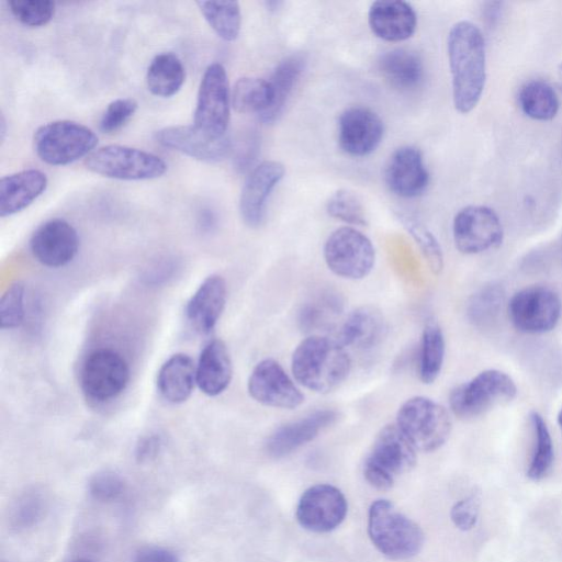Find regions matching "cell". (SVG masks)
Here are the masks:
<instances>
[{"mask_svg":"<svg viewBox=\"0 0 562 562\" xmlns=\"http://www.w3.org/2000/svg\"><path fill=\"white\" fill-rule=\"evenodd\" d=\"M258 149V139L251 135L247 137L236 150V169H238L241 172L248 170L257 157Z\"/></svg>","mask_w":562,"mask_h":562,"instance_id":"bcb514c9","label":"cell"},{"mask_svg":"<svg viewBox=\"0 0 562 562\" xmlns=\"http://www.w3.org/2000/svg\"><path fill=\"white\" fill-rule=\"evenodd\" d=\"M416 450L431 452L448 440L451 418L439 403L425 396L406 400L398 408L396 423Z\"/></svg>","mask_w":562,"mask_h":562,"instance_id":"8992f818","label":"cell"},{"mask_svg":"<svg viewBox=\"0 0 562 562\" xmlns=\"http://www.w3.org/2000/svg\"><path fill=\"white\" fill-rule=\"evenodd\" d=\"M345 495L329 484H316L301 496L296 507L299 524L313 532H328L337 528L346 517Z\"/></svg>","mask_w":562,"mask_h":562,"instance_id":"9a60e30c","label":"cell"},{"mask_svg":"<svg viewBox=\"0 0 562 562\" xmlns=\"http://www.w3.org/2000/svg\"><path fill=\"white\" fill-rule=\"evenodd\" d=\"M247 389L256 402L270 407L293 409L304 402L302 392L282 366L271 358L255 366Z\"/></svg>","mask_w":562,"mask_h":562,"instance_id":"5bb4252c","label":"cell"},{"mask_svg":"<svg viewBox=\"0 0 562 562\" xmlns=\"http://www.w3.org/2000/svg\"><path fill=\"white\" fill-rule=\"evenodd\" d=\"M85 165L93 173L130 181L156 179L167 170V164L159 156L123 145L94 149L86 157Z\"/></svg>","mask_w":562,"mask_h":562,"instance_id":"ba28073f","label":"cell"},{"mask_svg":"<svg viewBox=\"0 0 562 562\" xmlns=\"http://www.w3.org/2000/svg\"><path fill=\"white\" fill-rule=\"evenodd\" d=\"M326 211L329 216L351 225L364 226L368 223L361 200L347 189L337 190L329 196Z\"/></svg>","mask_w":562,"mask_h":562,"instance_id":"f35d334b","label":"cell"},{"mask_svg":"<svg viewBox=\"0 0 562 562\" xmlns=\"http://www.w3.org/2000/svg\"><path fill=\"white\" fill-rule=\"evenodd\" d=\"M231 91L225 67L220 63L210 64L203 72L193 113V125L212 137L226 135Z\"/></svg>","mask_w":562,"mask_h":562,"instance_id":"9c48e42d","label":"cell"},{"mask_svg":"<svg viewBox=\"0 0 562 562\" xmlns=\"http://www.w3.org/2000/svg\"><path fill=\"white\" fill-rule=\"evenodd\" d=\"M232 105L239 113L263 114L271 105L272 91L268 80L257 77L239 78L232 90Z\"/></svg>","mask_w":562,"mask_h":562,"instance_id":"d6a6232c","label":"cell"},{"mask_svg":"<svg viewBox=\"0 0 562 562\" xmlns=\"http://www.w3.org/2000/svg\"><path fill=\"white\" fill-rule=\"evenodd\" d=\"M200 12L222 40L235 41L241 27V12L236 1H198Z\"/></svg>","mask_w":562,"mask_h":562,"instance_id":"836d02e7","label":"cell"},{"mask_svg":"<svg viewBox=\"0 0 562 562\" xmlns=\"http://www.w3.org/2000/svg\"><path fill=\"white\" fill-rule=\"evenodd\" d=\"M516 394L515 381L507 373L488 369L456 386L450 392L449 406L454 416L468 420L510 402Z\"/></svg>","mask_w":562,"mask_h":562,"instance_id":"5b68a950","label":"cell"},{"mask_svg":"<svg viewBox=\"0 0 562 562\" xmlns=\"http://www.w3.org/2000/svg\"><path fill=\"white\" fill-rule=\"evenodd\" d=\"M46 175L37 169L21 170L0 180V215L21 212L41 196L47 188Z\"/></svg>","mask_w":562,"mask_h":562,"instance_id":"cb8c5ba5","label":"cell"},{"mask_svg":"<svg viewBox=\"0 0 562 562\" xmlns=\"http://www.w3.org/2000/svg\"><path fill=\"white\" fill-rule=\"evenodd\" d=\"M351 360L341 344L321 335L303 339L295 348L291 370L295 380L316 393H328L348 376Z\"/></svg>","mask_w":562,"mask_h":562,"instance_id":"7a4b0ae2","label":"cell"},{"mask_svg":"<svg viewBox=\"0 0 562 562\" xmlns=\"http://www.w3.org/2000/svg\"><path fill=\"white\" fill-rule=\"evenodd\" d=\"M397 218L418 245L430 270L438 274L443 267V256L440 245L432 233L412 214L397 213Z\"/></svg>","mask_w":562,"mask_h":562,"instance_id":"74e56055","label":"cell"},{"mask_svg":"<svg viewBox=\"0 0 562 562\" xmlns=\"http://www.w3.org/2000/svg\"><path fill=\"white\" fill-rule=\"evenodd\" d=\"M125 490L123 477L112 470H101L94 473L88 482L90 496L103 503L116 501Z\"/></svg>","mask_w":562,"mask_h":562,"instance_id":"7bdbcfd3","label":"cell"},{"mask_svg":"<svg viewBox=\"0 0 562 562\" xmlns=\"http://www.w3.org/2000/svg\"><path fill=\"white\" fill-rule=\"evenodd\" d=\"M558 424H559L561 432H562V407L558 413Z\"/></svg>","mask_w":562,"mask_h":562,"instance_id":"f5cc1de1","label":"cell"},{"mask_svg":"<svg viewBox=\"0 0 562 562\" xmlns=\"http://www.w3.org/2000/svg\"><path fill=\"white\" fill-rule=\"evenodd\" d=\"M284 173V166L276 160L262 161L249 171L239 198V213L247 226L261 225L268 199Z\"/></svg>","mask_w":562,"mask_h":562,"instance_id":"d6986e66","label":"cell"},{"mask_svg":"<svg viewBox=\"0 0 562 562\" xmlns=\"http://www.w3.org/2000/svg\"><path fill=\"white\" fill-rule=\"evenodd\" d=\"M71 562H95V561L90 560V559H76V560H74Z\"/></svg>","mask_w":562,"mask_h":562,"instance_id":"db71d44e","label":"cell"},{"mask_svg":"<svg viewBox=\"0 0 562 562\" xmlns=\"http://www.w3.org/2000/svg\"><path fill=\"white\" fill-rule=\"evenodd\" d=\"M5 135H7V121H5L4 116H3V114H1V117H0V138H1V142H4Z\"/></svg>","mask_w":562,"mask_h":562,"instance_id":"681fc988","label":"cell"},{"mask_svg":"<svg viewBox=\"0 0 562 562\" xmlns=\"http://www.w3.org/2000/svg\"><path fill=\"white\" fill-rule=\"evenodd\" d=\"M281 4H282V2H279V1H268V2H266L267 8L269 10H273V11L279 9V5H281Z\"/></svg>","mask_w":562,"mask_h":562,"instance_id":"f907efd6","label":"cell"},{"mask_svg":"<svg viewBox=\"0 0 562 562\" xmlns=\"http://www.w3.org/2000/svg\"><path fill=\"white\" fill-rule=\"evenodd\" d=\"M384 180L397 196L411 199L423 194L429 173L419 149L403 146L393 151L384 168Z\"/></svg>","mask_w":562,"mask_h":562,"instance_id":"ffe728a7","label":"cell"},{"mask_svg":"<svg viewBox=\"0 0 562 562\" xmlns=\"http://www.w3.org/2000/svg\"><path fill=\"white\" fill-rule=\"evenodd\" d=\"M196 383V366L186 353H176L164 362L157 374V387L170 403L179 404L189 398Z\"/></svg>","mask_w":562,"mask_h":562,"instance_id":"83f0119b","label":"cell"},{"mask_svg":"<svg viewBox=\"0 0 562 562\" xmlns=\"http://www.w3.org/2000/svg\"><path fill=\"white\" fill-rule=\"evenodd\" d=\"M30 247L38 262L49 268H59L77 255L79 237L70 223L63 218H52L34 231Z\"/></svg>","mask_w":562,"mask_h":562,"instance_id":"ac0fdd59","label":"cell"},{"mask_svg":"<svg viewBox=\"0 0 562 562\" xmlns=\"http://www.w3.org/2000/svg\"><path fill=\"white\" fill-rule=\"evenodd\" d=\"M323 255L331 272L350 280L366 278L375 262L371 240L360 231L347 226L337 228L328 236Z\"/></svg>","mask_w":562,"mask_h":562,"instance_id":"30bf717a","label":"cell"},{"mask_svg":"<svg viewBox=\"0 0 562 562\" xmlns=\"http://www.w3.org/2000/svg\"><path fill=\"white\" fill-rule=\"evenodd\" d=\"M378 69L384 80L400 91H413L424 79L422 58L406 48L384 52L378 60Z\"/></svg>","mask_w":562,"mask_h":562,"instance_id":"4316f807","label":"cell"},{"mask_svg":"<svg viewBox=\"0 0 562 562\" xmlns=\"http://www.w3.org/2000/svg\"><path fill=\"white\" fill-rule=\"evenodd\" d=\"M452 235L460 252L473 255L499 246L504 232L499 217L492 209L469 205L456 214Z\"/></svg>","mask_w":562,"mask_h":562,"instance_id":"4fadbf2b","label":"cell"},{"mask_svg":"<svg viewBox=\"0 0 562 562\" xmlns=\"http://www.w3.org/2000/svg\"><path fill=\"white\" fill-rule=\"evenodd\" d=\"M480 513V497L477 494H471L459 501L451 508V520L454 526L461 530L472 529Z\"/></svg>","mask_w":562,"mask_h":562,"instance_id":"f6af8a7d","label":"cell"},{"mask_svg":"<svg viewBox=\"0 0 562 562\" xmlns=\"http://www.w3.org/2000/svg\"><path fill=\"white\" fill-rule=\"evenodd\" d=\"M134 562H179V560L173 552L166 548L147 546L136 552Z\"/></svg>","mask_w":562,"mask_h":562,"instance_id":"7dc6e473","label":"cell"},{"mask_svg":"<svg viewBox=\"0 0 562 562\" xmlns=\"http://www.w3.org/2000/svg\"><path fill=\"white\" fill-rule=\"evenodd\" d=\"M137 102L132 98H120L110 102L104 110L99 127L104 133L120 130L136 112Z\"/></svg>","mask_w":562,"mask_h":562,"instance_id":"ee69618b","label":"cell"},{"mask_svg":"<svg viewBox=\"0 0 562 562\" xmlns=\"http://www.w3.org/2000/svg\"><path fill=\"white\" fill-rule=\"evenodd\" d=\"M530 422L535 434V448L528 465L527 476L532 481L547 477L554 462V447L548 425L538 412H531Z\"/></svg>","mask_w":562,"mask_h":562,"instance_id":"d590c367","label":"cell"},{"mask_svg":"<svg viewBox=\"0 0 562 562\" xmlns=\"http://www.w3.org/2000/svg\"><path fill=\"white\" fill-rule=\"evenodd\" d=\"M47 498L42 490L31 487L16 496L9 509V522L15 530L35 526L45 515Z\"/></svg>","mask_w":562,"mask_h":562,"instance_id":"8d00e7d4","label":"cell"},{"mask_svg":"<svg viewBox=\"0 0 562 562\" xmlns=\"http://www.w3.org/2000/svg\"><path fill=\"white\" fill-rule=\"evenodd\" d=\"M522 112L530 119L549 121L559 110V99L555 90L543 80L526 82L518 94Z\"/></svg>","mask_w":562,"mask_h":562,"instance_id":"1f68e13d","label":"cell"},{"mask_svg":"<svg viewBox=\"0 0 562 562\" xmlns=\"http://www.w3.org/2000/svg\"><path fill=\"white\" fill-rule=\"evenodd\" d=\"M371 31L381 40L402 42L409 38L417 26L414 8L405 1H374L368 12Z\"/></svg>","mask_w":562,"mask_h":562,"instance_id":"7402d4cb","label":"cell"},{"mask_svg":"<svg viewBox=\"0 0 562 562\" xmlns=\"http://www.w3.org/2000/svg\"><path fill=\"white\" fill-rule=\"evenodd\" d=\"M384 133L381 117L367 106L346 109L338 120V142L341 149L353 157L373 153Z\"/></svg>","mask_w":562,"mask_h":562,"instance_id":"2e32d148","label":"cell"},{"mask_svg":"<svg viewBox=\"0 0 562 562\" xmlns=\"http://www.w3.org/2000/svg\"><path fill=\"white\" fill-rule=\"evenodd\" d=\"M161 448V439L157 435H147L139 439L136 446L135 454L138 462H148L153 460Z\"/></svg>","mask_w":562,"mask_h":562,"instance_id":"c3c4849f","label":"cell"},{"mask_svg":"<svg viewBox=\"0 0 562 562\" xmlns=\"http://www.w3.org/2000/svg\"><path fill=\"white\" fill-rule=\"evenodd\" d=\"M562 312L559 295L550 288L531 285L516 292L508 303V315L521 333L538 335L552 330Z\"/></svg>","mask_w":562,"mask_h":562,"instance_id":"8fae6325","label":"cell"},{"mask_svg":"<svg viewBox=\"0 0 562 562\" xmlns=\"http://www.w3.org/2000/svg\"><path fill=\"white\" fill-rule=\"evenodd\" d=\"M504 300L498 285H486L473 294L468 304V317L475 325H485L497 314Z\"/></svg>","mask_w":562,"mask_h":562,"instance_id":"ab89813d","label":"cell"},{"mask_svg":"<svg viewBox=\"0 0 562 562\" xmlns=\"http://www.w3.org/2000/svg\"><path fill=\"white\" fill-rule=\"evenodd\" d=\"M368 533L374 547L392 560L415 557L424 543L420 527L386 499L371 504Z\"/></svg>","mask_w":562,"mask_h":562,"instance_id":"3957f363","label":"cell"},{"mask_svg":"<svg viewBox=\"0 0 562 562\" xmlns=\"http://www.w3.org/2000/svg\"><path fill=\"white\" fill-rule=\"evenodd\" d=\"M344 307L340 295L325 291L307 301L300 310L297 322L303 331L311 333L329 327Z\"/></svg>","mask_w":562,"mask_h":562,"instance_id":"4dcf8cb0","label":"cell"},{"mask_svg":"<svg viewBox=\"0 0 562 562\" xmlns=\"http://www.w3.org/2000/svg\"><path fill=\"white\" fill-rule=\"evenodd\" d=\"M8 5L20 23L31 27L46 25L55 14V3L49 0H12Z\"/></svg>","mask_w":562,"mask_h":562,"instance_id":"60d3db41","label":"cell"},{"mask_svg":"<svg viewBox=\"0 0 562 562\" xmlns=\"http://www.w3.org/2000/svg\"><path fill=\"white\" fill-rule=\"evenodd\" d=\"M233 367L226 345L214 339L201 351L196 364V384L209 396L221 394L228 386Z\"/></svg>","mask_w":562,"mask_h":562,"instance_id":"484cf974","label":"cell"},{"mask_svg":"<svg viewBox=\"0 0 562 562\" xmlns=\"http://www.w3.org/2000/svg\"><path fill=\"white\" fill-rule=\"evenodd\" d=\"M445 337L436 322H428L422 334L419 351V378L430 384L439 376L445 359Z\"/></svg>","mask_w":562,"mask_h":562,"instance_id":"e575fe53","label":"cell"},{"mask_svg":"<svg viewBox=\"0 0 562 562\" xmlns=\"http://www.w3.org/2000/svg\"><path fill=\"white\" fill-rule=\"evenodd\" d=\"M33 144L44 162L66 166L88 157L98 144V136L81 123L58 120L40 126L34 133Z\"/></svg>","mask_w":562,"mask_h":562,"instance_id":"52a82bcc","label":"cell"},{"mask_svg":"<svg viewBox=\"0 0 562 562\" xmlns=\"http://www.w3.org/2000/svg\"><path fill=\"white\" fill-rule=\"evenodd\" d=\"M558 85L560 90L562 91V63L558 67Z\"/></svg>","mask_w":562,"mask_h":562,"instance_id":"816d5d0a","label":"cell"},{"mask_svg":"<svg viewBox=\"0 0 562 562\" xmlns=\"http://www.w3.org/2000/svg\"><path fill=\"white\" fill-rule=\"evenodd\" d=\"M416 448L396 424H387L375 436L363 462V475L373 487L385 491L395 477L416 463Z\"/></svg>","mask_w":562,"mask_h":562,"instance_id":"277c9868","label":"cell"},{"mask_svg":"<svg viewBox=\"0 0 562 562\" xmlns=\"http://www.w3.org/2000/svg\"><path fill=\"white\" fill-rule=\"evenodd\" d=\"M306 59L302 54H292L283 58L268 80L272 91L270 108L259 116L265 123H272L282 114L285 104L305 68Z\"/></svg>","mask_w":562,"mask_h":562,"instance_id":"f1b7e54d","label":"cell"},{"mask_svg":"<svg viewBox=\"0 0 562 562\" xmlns=\"http://www.w3.org/2000/svg\"><path fill=\"white\" fill-rule=\"evenodd\" d=\"M186 78L181 59L171 52L157 54L150 61L146 82L148 90L157 97L170 98L178 93Z\"/></svg>","mask_w":562,"mask_h":562,"instance_id":"f546056e","label":"cell"},{"mask_svg":"<svg viewBox=\"0 0 562 562\" xmlns=\"http://www.w3.org/2000/svg\"><path fill=\"white\" fill-rule=\"evenodd\" d=\"M25 288L21 282L11 284L0 299V326L2 329L19 327L24 318Z\"/></svg>","mask_w":562,"mask_h":562,"instance_id":"b9f144b4","label":"cell"},{"mask_svg":"<svg viewBox=\"0 0 562 562\" xmlns=\"http://www.w3.org/2000/svg\"><path fill=\"white\" fill-rule=\"evenodd\" d=\"M225 280L218 274L209 276L196 289L186 307L191 327L201 333H210L216 325L226 303Z\"/></svg>","mask_w":562,"mask_h":562,"instance_id":"603a6c76","label":"cell"},{"mask_svg":"<svg viewBox=\"0 0 562 562\" xmlns=\"http://www.w3.org/2000/svg\"><path fill=\"white\" fill-rule=\"evenodd\" d=\"M338 418L334 409H318L302 418L278 427L268 438L266 450L273 458H282L313 440Z\"/></svg>","mask_w":562,"mask_h":562,"instance_id":"44dd1931","label":"cell"},{"mask_svg":"<svg viewBox=\"0 0 562 562\" xmlns=\"http://www.w3.org/2000/svg\"><path fill=\"white\" fill-rule=\"evenodd\" d=\"M130 369L125 359L115 350L101 348L85 360L80 382L83 392L95 401L116 397L126 387Z\"/></svg>","mask_w":562,"mask_h":562,"instance_id":"7c38bea8","label":"cell"},{"mask_svg":"<svg viewBox=\"0 0 562 562\" xmlns=\"http://www.w3.org/2000/svg\"><path fill=\"white\" fill-rule=\"evenodd\" d=\"M386 322L382 313L372 306L353 310L342 323L339 341L342 346L370 350L376 347L386 335Z\"/></svg>","mask_w":562,"mask_h":562,"instance_id":"d4e9b609","label":"cell"},{"mask_svg":"<svg viewBox=\"0 0 562 562\" xmlns=\"http://www.w3.org/2000/svg\"><path fill=\"white\" fill-rule=\"evenodd\" d=\"M447 47L453 104L458 112L467 114L479 103L485 86L484 37L475 24L460 21L450 29Z\"/></svg>","mask_w":562,"mask_h":562,"instance_id":"6da1fadb","label":"cell"},{"mask_svg":"<svg viewBox=\"0 0 562 562\" xmlns=\"http://www.w3.org/2000/svg\"><path fill=\"white\" fill-rule=\"evenodd\" d=\"M156 140L164 147L204 162L223 160L232 150L227 135L212 137L192 125H172L158 130Z\"/></svg>","mask_w":562,"mask_h":562,"instance_id":"e0dca14e","label":"cell"}]
</instances>
